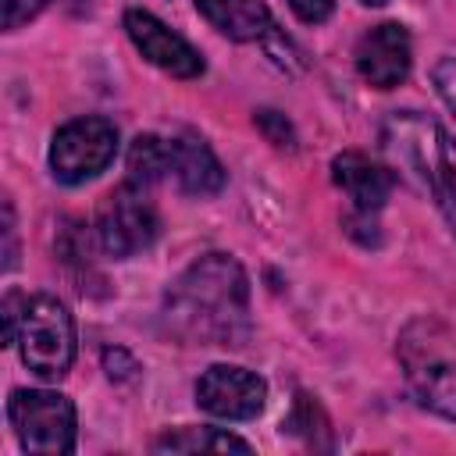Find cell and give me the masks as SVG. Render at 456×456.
<instances>
[{"label": "cell", "instance_id": "6da1fadb", "mask_svg": "<svg viewBox=\"0 0 456 456\" xmlns=\"http://www.w3.org/2000/svg\"><path fill=\"white\" fill-rule=\"evenodd\" d=\"M164 328L182 346H228L249 338V278L228 253L192 260L164 292Z\"/></svg>", "mask_w": 456, "mask_h": 456}, {"label": "cell", "instance_id": "7a4b0ae2", "mask_svg": "<svg viewBox=\"0 0 456 456\" xmlns=\"http://www.w3.org/2000/svg\"><path fill=\"white\" fill-rule=\"evenodd\" d=\"M395 356L413 399L424 410L456 420V331L445 321L420 314L399 331Z\"/></svg>", "mask_w": 456, "mask_h": 456}, {"label": "cell", "instance_id": "3957f363", "mask_svg": "<svg viewBox=\"0 0 456 456\" xmlns=\"http://www.w3.org/2000/svg\"><path fill=\"white\" fill-rule=\"evenodd\" d=\"M388 139L417 167V175L424 178L438 210L445 214V221L456 232V142L449 139V132L438 121L410 110V114H395L388 121Z\"/></svg>", "mask_w": 456, "mask_h": 456}, {"label": "cell", "instance_id": "277c9868", "mask_svg": "<svg viewBox=\"0 0 456 456\" xmlns=\"http://www.w3.org/2000/svg\"><path fill=\"white\" fill-rule=\"evenodd\" d=\"M21 363L46 381H57L75 363V321L68 306L53 296H32L18 328Z\"/></svg>", "mask_w": 456, "mask_h": 456}, {"label": "cell", "instance_id": "5b68a950", "mask_svg": "<svg viewBox=\"0 0 456 456\" xmlns=\"http://www.w3.org/2000/svg\"><path fill=\"white\" fill-rule=\"evenodd\" d=\"M7 417L25 452L64 456L75 449V406L64 392L14 388L7 399Z\"/></svg>", "mask_w": 456, "mask_h": 456}, {"label": "cell", "instance_id": "8992f818", "mask_svg": "<svg viewBox=\"0 0 456 456\" xmlns=\"http://www.w3.org/2000/svg\"><path fill=\"white\" fill-rule=\"evenodd\" d=\"M93 232H96V246L107 256L125 260V256H135L146 246H153V239L160 232V217H157L153 203L146 200L142 185L125 182L100 200Z\"/></svg>", "mask_w": 456, "mask_h": 456}, {"label": "cell", "instance_id": "52a82bcc", "mask_svg": "<svg viewBox=\"0 0 456 456\" xmlns=\"http://www.w3.org/2000/svg\"><path fill=\"white\" fill-rule=\"evenodd\" d=\"M118 153V128L114 121L89 114L61 125L50 142V171L64 185H82L107 171V164Z\"/></svg>", "mask_w": 456, "mask_h": 456}, {"label": "cell", "instance_id": "ba28073f", "mask_svg": "<svg viewBox=\"0 0 456 456\" xmlns=\"http://www.w3.org/2000/svg\"><path fill=\"white\" fill-rule=\"evenodd\" d=\"M196 403L221 420H253L267 403V381L246 367L214 363L196 381Z\"/></svg>", "mask_w": 456, "mask_h": 456}, {"label": "cell", "instance_id": "9c48e42d", "mask_svg": "<svg viewBox=\"0 0 456 456\" xmlns=\"http://www.w3.org/2000/svg\"><path fill=\"white\" fill-rule=\"evenodd\" d=\"M410 61H413L410 32L399 21H381L367 28L353 50V64L360 78L374 89H395L399 82H406Z\"/></svg>", "mask_w": 456, "mask_h": 456}, {"label": "cell", "instance_id": "30bf717a", "mask_svg": "<svg viewBox=\"0 0 456 456\" xmlns=\"http://www.w3.org/2000/svg\"><path fill=\"white\" fill-rule=\"evenodd\" d=\"M125 32L135 43V50L150 64H157L160 71H167L175 78H196V75H203L200 50L192 43H185L178 32H171L157 14L139 11V7L125 11Z\"/></svg>", "mask_w": 456, "mask_h": 456}, {"label": "cell", "instance_id": "8fae6325", "mask_svg": "<svg viewBox=\"0 0 456 456\" xmlns=\"http://www.w3.org/2000/svg\"><path fill=\"white\" fill-rule=\"evenodd\" d=\"M331 178L349 196L353 210H367V214H378L395 189V175L360 150H342L331 160Z\"/></svg>", "mask_w": 456, "mask_h": 456}, {"label": "cell", "instance_id": "7c38bea8", "mask_svg": "<svg viewBox=\"0 0 456 456\" xmlns=\"http://www.w3.org/2000/svg\"><path fill=\"white\" fill-rule=\"evenodd\" d=\"M171 142V175L178 178L182 192L189 196H214L224 185V167L207 146L203 135L196 132H178L167 139Z\"/></svg>", "mask_w": 456, "mask_h": 456}, {"label": "cell", "instance_id": "4fadbf2b", "mask_svg": "<svg viewBox=\"0 0 456 456\" xmlns=\"http://www.w3.org/2000/svg\"><path fill=\"white\" fill-rule=\"evenodd\" d=\"M196 11L224 36L239 43H264L278 25L271 21V11L260 0H196Z\"/></svg>", "mask_w": 456, "mask_h": 456}, {"label": "cell", "instance_id": "5bb4252c", "mask_svg": "<svg viewBox=\"0 0 456 456\" xmlns=\"http://www.w3.org/2000/svg\"><path fill=\"white\" fill-rule=\"evenodd\" d=\"M164 175H171V142L153 132L135 135L128 146V182L146 189Z\"/></svg>", "mask_w": 456, "mask_h": 456}, {"label": "cell", "instance_id": "9a60e30c", "mask_svg": "<svg viewBox=\"0 0 456 456\" xmlns=\"http://www.w3.org/2000/svg\"><path fill=\"white\" fill-rule=\"evenodd\" d=\"M157 452H249V442L217 428H178L153 442Z\"/></svg>", "mask_w": 456, "mask_h": 456}, {"label": "cell", "instance_id": "2e32d148", "mask_svg": "<svg viewBox=\"0 0 456 456\" xmlns=\"http://www.w3.org/2000/svg\"><path fill=\"white\" fill-rule=\"evenodd\" d=\"M256 128L267 135V142H274V146H292L296 142V135H292V125L285 121V114H278V110H256Z\"/></svg>", "mask_w": 456, "mask_h": 456}, {"label": "cell", "instance_id": "e0dca14e", "mask_svg": "<svg viewBox=\"0 0 456 456\" xmlns=\"http://www.w3.org/2000/svg\"><path fill=\"white\" fill-rule=\"evenodd\" d=\"M50 0H0V18H4V28H18L25 25L28 18H36Z\"/></svg>", "mask_w": 456, "mask_h": 456}, {"label": "cell", "instance_id": "ac0fdd59", "mask_svg": "<svg viewBox=\"0 0 456 456\" xmlns=\"http://www.w3.org/2000/svg\"><path fill=\"white\" fill-rule=\"evenodd\" d=\"M431 82H435L438 96L445 100V107L456 114V57H442V61L431 68Z\"/></svg>", "mask_w": 456, "mask_h": 456}, {"label": "cell", "instance_id": "d6986e66", "mask_svg": "<svg viewBox=\"0 0 456 456\" xmlns=\"http://www.w3.org/2000/svg\"><path fill=\"white\" fill-rule=\"evenodd\" d=\"M25 303H28V296H21V292H7V296H4V346L18 342V328H21Z\"/></svg>", "mask_w": 456, "mask_h": 456}, {"label": "cell", "instance_id": "ffe728a7", "mask_svg": "<svg viewBox=\"0 0 456 456\" xmlns=\"http://www.w3.org/2000/svg\"><path fill=\"white\" fill-rule=\"evenodd\" d=\"M285 4H289L292 14H296L299 21H306V25H321V21H328L331 11H335V0H285Z\"/></svg>", "mask_w": 456, "mask_h": 456}, {"label": "cell", "instance_id": "44dd1931", "mask_svg": "<svg viewBox=\"0 0 456 456\" xmlns=\"http://www.w3.org/2000/svg\"><path fill=\"white\" fill-rule=\"evenodd\" d=\"M103 367H107V378H110V381H128V378H135V370H139V363H135L125 349H107V353H103Z\"/></svg>", "mask_w": 456, "mask_h": 456}, {"label": "cell", "instance_id": "7402d4cb", "mask_svg": "<svg viewBox=\"0 0 456 456\" xmlns=\"http://www.w3.org/2000/svg\"><path fill=\"white\" fill-rule=\"evenodd\" d=\"M4 235H7L4 267L11 271V267H14V260H18V249H14V207H11V200H4Z\"/></svg>", "mask_w": 456, "mask_h": 456}, {"label": "cell", "instance_id": "603a6c76", "mask_svg": "<svg viewBox=\"0 0 456 456\" xmlns=\"http://www.w3.org/2000/svg\"><path fill=\"white\" fill-rule=\"evenodd\" d=\"M360 4H367V7H381L385 0H360Z\"/></svg>", "mask_w": 456, "mask_h": 456}]
</instances>
